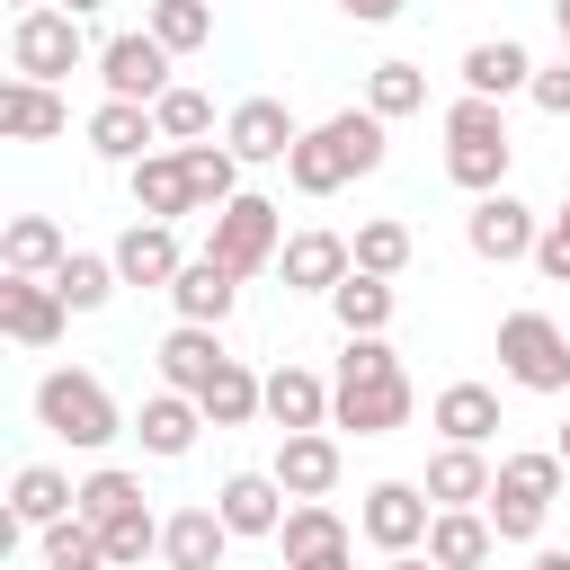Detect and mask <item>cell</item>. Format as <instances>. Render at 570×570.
<instances>
[{
    "instance_id": "1",
    "label": "cell",
    "mask_w": 570,
    "mask_h": 570,
    "mask_svg": "<svg viewBox=\"0 0 570 570\" xmlns=\"http://www.w3.org/2000/svg\"><path fill=\"white\" fill-rule=\"evenodd\" d=\"M410 410H419V392H410L392 338H383V330H374V338H347V347H338V374H330V428L392 436V428H410Z\"/></svg>"
},
{
    "instance_id": "2",
    "label": "cell",
    "mask_w": 570,
    "mask_h": 570,
    "mask_svg": "<svg viewBox=\"0 0 570 570\" xmlns=\"http://www.w3.org/2000/svg\"><path fill=\"white\" fill-rule=\"evenodd\" d=\"M383 116L374 107H338V116H321V125H303V142L285 151V187L294 196H338L347 178H374L383 169Z\"/></svg>"
},
{
    "instance_id": "3",
    "label": "cell",
    "mask_w": 570,
    "mask_h": 570,
    "mask_svg": "<svg viewBox=\"0 0 570 570\" xmlns=\"http://www.w3.org/2000/svg\"><path fill=\"white\" fill-rule=\"evenodd\" d=\"M36 428L62 436V445H80V454H98V445H116L134 419L116 410V392H107L89 365H53V374L36 383Z\"/></svg>"
},
{
    "instance_id": "4",
    "label": "cell",
    "mask_w": 570,
    "mask_h": 570,
    "mask_svg": "<svg viewBox=\"0 0 570 570\" xmlns=\"http://www.w3.org/2000/svg\"><path fill=\"white\" fill-rule=\"evenodd\" d=\"M508 160H517V142H508V116H499V98H454L445 107V178L463 187V196H490V187H508Z\"/></svg>"
},
{
    "instance_id": "5",
    "label": "cell",
    "mask_w": 570,
    "mask_h": 570,
    "mask_svg": "<svg viewBox=\"0 0 570 570\" xmlns=\"http://www.w3.org/2000/svg\"><path fill=\"white\" fill-rule=\"evenodd\" d=\"M561 445H543V454H499V481H490V525H499V543H534L543 534V517H552V499H561Z\"/></svg>"
},
{
    "instance_id": "6",
    "label": "cell",
    "mask_w": 570,
    "mask_h": 570,
    "mask_svg": "<svg viewBox=\"0 0 570 570\" xmlns=\"http://www.w3.org/2000/svg\"><path fill=\"white\" fill-rule=\"evenodd\" d=\"M205 249L249 285V276H267L276 267V249H285V214H276V196H258V187H240L223 214H205Z\"/></svg>"
},
{
    "instance_id": "7",
    "label": "cell",
    "mask_w": 570,
    "mask_h": 570,
    "mask_svg": "<svg viewBox=\"0 0 570 570\" xmlns=\"http://www.w3.org/2000/svg\"><path fill=\"white\" fill-rule=\"evenodd\" d=\"M499 374L517 383V392H570V330L552 321V312H508L499 321Z\"/></svg>"
},
{
    "instance_id": "8",
    "label": "cell",
    "mask_w": 570,
    "mask_h": 570,
    "mask_svg": "<svg viewBox=\"0 0 570 570\" xmlns=\"http://www.w3.org/2000/svg\"><path fill=\"white\" fill-rule=\"evenodd\" d=\"M80 62H98L89 53V36H80V18L71 9H18L9 18V71H27V80H71Z\"/></svg>"
},
{
    "instance_id": "9",
    "label": "cell",
    "mask_w": 570,
    "mask_h": 570,
    "mask_svg": "<svg viewBox=\"0 0 570 570\" xmlns=\"http://www.w3.org/2000/svg\"><path fill=\"white\" fill-rule=\"evenodd\" d=\"M428 525H436L428 481H374V490L356 499V534H365L374 552H419V543H428Z\"/></svg>"
},
{
    "instance_id": "10",
    "label": "cell",
    "mask_w": 570,
    "mask_h": 570,
    "mask_svg": "<svg viewBox=\"0 0 570 570\" xmlns=\"http://www.w3.org/2000/svg\"><path fill=\"white\" fill-rule=\"evenodd\" d=\"M463 240H472V258H490V267H517V258H534V240H543V214H534L525 196L490 187V196H472V214H463Z\"/></svg>"
},
{
    "instance_id": "11",
    "label": "cell",
    "mask_w": 570,
    "mask_h": 570,
    "mask_svg": "<svg viewBox=\"0 0 570 570\" xmlns=\"http://www.w3.org/2000/svg\"><path fill=\"white\" fill-rule=\"evenodd\" d=\"M169 62H178V53H169L151 27H134V36H107V45H98V80H107V98H142V107H151V98L169 89Z\"/></svg>"
},
{
    "instance_id": "12",
    "label": "cell",
    "mask_w": 570,
    "mask_h": 570,
    "mask_svg": "<svg viewBox=\"0 0 570 570\" xmlns=\"http://www.w3.org/2000/svg\"><path fill=\"white\" fill-rule=\"evenodd\" d=\"M223 142L240 151V169H285V151L303 142V125H294L285 98H240V107L223 116Z\"/></svg>"
},
{
    "instance_id": "13",
    "label": "cell",
    "mask_w": 570,
    "mask_h": 570,
    "mask_svg": "<svg viewBox=\"0 0 570 570\" xmlns=\"http://www.w3.org/2000/svg\"><path fill=\"white\" fill-rule=\"evenodd\" d=\"M356 267V240L347 232H330V223H303V232H285V249H276V276L294 285V294H321L330 303V285Z\"/></svg>"
},
{
    "instance_id": "14",
    "label": "cell",
    "mask_w": 570,
    "mask_h": 570,
    "mask_svg": "<svg viewBox=\"0 0 570 570\" xmlns=\"http://www.w3.org/2000/svg\"><path fill=\"white\" fill-rule=\"evenodd\" d=\"M62 321H71V303L53 294V276H0V330L18 347H53Z\"/></svg>"
},
{
    "instance_id": "15",
    "label": "cell",
    "mask_w": 570,
    "mask_h": 570,
    "mask_svg": "<svg viewBox=\"0 0 570 570\" xmlns=\"http://www.w3.org/2000/svg\"><path fill=\"white\" fill-rule=\"evenodd\" d=\"M240 534L223 525V508L214 499H196V508H178V517H160V561L169 570H223V552H232Z\"/></svg>"
},
{
    "instance_id": "16",
    "label": "cell",
    "mask_w": 570,
    "mask_h": 570,
    "mask_svg": "<svg viewBox=\"0 0 570 570\" xmlns=\"http://www.w3.org/2000/svg\"><path fill=\"white\" fill-rule=\"evenodd\" d=\"M0 134H9V142H53V134H71L62 89H53V80L9 71V80H0Z\"/></svg>"
},
{
    "instance_id": "17",
    "label": "cell",
    "mask_w": 570,
    "mask_h": 570,
    "mask_svg": "<svg viewBox=\"0 0 570 570\" xmlns=\"http://www.w3.org/2000/svg\"><path fill=\"white\" fill-rule=\"evenodd\" d=\"M134 214H151V223H187L196 214V178H187L178 142H160V151L134 160Z\"/></svg>"
},
{
    "instance_id": "18",
    "label": "cell",
    "mask_w": 570,
    "mask_h": 570,
    "mask_svg": "<svg viewBox=\"0 0 570 570\" xmlns=\"http://www.w3.org/2000/svg\"><path fill=\"white\" fill-rule=\"evenodd\" d=\"M178 267H187L178 223H151V214H142V223H125V232H116V276H125V285H160V294H169V285H178Z\"/></svg>"
},
{
    "instance_id": "19",
    "label": "cell",
    "mask_w": 570,
    "mask_h": 570,
    "mask_svg": "<svg viewBox=\"0 0 570 570\" xmlns=\"http://www.w3.org/2000/svg\"><path fill=\"white\" fill-rule=\"evenodd\" d=\"M151 356H160V383H169V392H205V383L232 365V347H223V330H214V321H178Z\"/></svg>"
},
{
    "instance_id": "20",
    "label": "cell",
    "mask_w": 570,
    "mask_h": 570,
    "mask_svg": "<svg viewBox=\"0 0 570 570\" xmlns=\"http://www.w3.org/2000/svg\"><path fill=\"white\" fill-rule=\"evenodd\" d=\"M454 71H463V89H472V98H499V107H508V98H525L534 53H525L517 36H481V45H463V62H454Z\"/></svg>"
},
{
    "instance_id": "21",
    "label": "cell",
    "mask_w": 570,
    "mask_h": 570,
    "mask_svg": "<svg viewBox=\"0 0 570 570\" xmlns=\"http://www.w3.org/2000/svg\"><path fill=\"white\" fill-rule=\"evenodd\" d=\"M196 428H205V401H196V392H169V383L134 410V436H142V454H160V463L196 454Z\"/></svg>"
},
{
    "instance_id": "22",
    "label": "cell",
    "mask_w": 570,
    "mask_h": 570,
    "mask_svg": "<svg viewBox=\"0 0 570 570\" xmlns=\"http://www.w3.org/2000/svg\"><path fill=\"white\" fill-rule=\"evenodd\" d=\"M294 499H330L338 490V436L330 428H294V436H276V463H267Z\"/></svg>"
},
{
    "instance_id": "23",
    "label": "cell",
    "mask_w": 570,
    "mask_h": 570,
    "mask_svg": "<svg viewBox=\"0 0 570 570\" xmlns=\"http://www.w3.org/2000/svg\"><path fill=\"white\" fill-rule=\"evenodd\" d=\"M214 508H223V525H232V534H267V543H276V525H285L294 490H285L276 472H232V481L214 490Z\"/></svg>"
},
{
    "instance_id": "24",
    "label": "cell",
    "mask_w": 570,
    "mask_h": 570,
    "mask_svg": "<svg viewBox=\"0 0 570 570\" xmlns=\"http://www.w3.org/2000/svg\"><path fill=\"white\" fill-rule=\"evenodd\" d=\"M169 303H178V321H232V303H240V276L214 258V249H196L187 267H178V285H169Z\"/></svg>"
},
{
    "instance_id": "25",
    "label": "cell",
    "mask_w": 570,
    "mask_h": 570,
    "mask_svg": "<svg viewBox=\"0 0 570 570\" xmlns=\"http://www.w3.org/2000/svg\"><path fill=\"white\" fill-rule=\"evenodd\" d=\"M330 312H338V338H374V330H392V312H401V285H392V276H365V267H347V276L330 285Z\"/></svg>"
},
{
    "instance_id": "26",
    "label": "cell",
    "mask_w": 570,
    "mask_h": 570,
    "mask_svg": "<svg viewBox=\"0 0 570 570\" xmlns=\"http://www.w3.org/2000/svg\"><path fill=\"white\" fill-rule=\"evenodd\" d=\"M428 428H436L445 445H490V436H499V392H490V383H445V392L428 401Z\"/></svg>"
},
{
    "instance_id": "27",
    "label": "cell",
    "mask_w": 570,
    "mask_h": 570,
    "mask_svg": "<svg viewBox=\"0 0 570 570\" xmlns=\"http://www.w3.org/2000/svg\"><path fill=\"white\" fill-rule=\"evenodd\" d=\"M490 552H499L490 508H436V525H428V561L436 570H481Z\"/></svg>"
},
{
    "instance_id": "28",
    "label": "cell",
    "mask_w": 570,
    "mask_h": 570,
    "mask_svg": "<svg viewBox=\"0 0 570 570\" xmlns=\"http://www.w3.org/2000/svg\"><path fill=\"white\" fill-rule=\"evenodd\" d=\"M151 142H160V125H151L142 98H98V116H89V151H98V160H125V169H134Z\"/></svg>"
},
{
    "instance_id": "29",
    "label": "cell",
    "mask_w": 570,
    "mask_h": 570,
    "mask_svg": "<svg viewBox=\"0 0 570 570\" xmlns=\"http://www.w3.org/2000/svg\"><path fill=\"white\" fill-rule=\"evenodd\" d=\"M62 258H71V240H62L53 214H9V232H0V276H53Z\"/></svg>"
},
{
    "instance_id": "30",
    "label": "cell",
    "mask_w": 570,
    "mask_h": 570,
    "mask_svg": "<svg viewBox=\"0 0 570 570\" xmlns=\"http://www.w3.org/2000/svg\"><path fill=\"white\" fill-rule=\"evenodd\" d=\"M267 419H276V436H294V428H330V374H312V365H276V374H267Z\"/></svg>"
},
{
    "instance_id": "31",
    "label": "cell",
    "mask_w": 570,
    "mask_h": 570,
    "mask_svg": "<svg viewBox=\"0 0 570 570\" xmlns=\"http://www.w3.org/2000/svg\"><path fill=\"white\" fill-rule=\"evenodd\" d=\"M490 481H499V463H490L481 445H436V454H428V499H436V508H481Z\"/></svg>"
},
{
    "instance_id": "32",
    "label": "cell",
    "mask_w": 570,
    "mask_h": 570,
    "mask_svg": "<svg viewBox=\"0 0 570 570\" xmlns=\"http://www.w3.org/2000/svg\"><path fill=\"white\" fill-rule=\"evenodd\" d=\"M80 508V481L71 472H53V463H18V481H9V517L27 525V534H45L53 517H71Z\"/></svg>"
},
{
    "instance_id": "33",
    "label": "cell",
    "mask_w": 570,
    "mask_h": 570,
    "mask_svg": "<svg viewBox=\"0 0 570 570\" xmlns=\"http://www.w3.org/2000/svg\"><path fill=\"white\" fill-rule=\"evenodd\" d=\"M196 401H205V428H249V419H267V374H249V365L232 356Z\"/></svg>"
},
{
    "instance_id": "34",
    "label": "cell",
    "mask_w": 570,
    "mask_h": 570,
    "mask_svg": "<svg viewBox=\"0 0 570 570\" xmlns=\"http://www.w3.org/2000/svg\"><path fill=\"white\" fill-rule=\"evenodd\" d=\"M330 543H356V525H347L330 499H294L285 525H276V552H285V561H312V552H330Z\"/></svg>"
},
{
    "instance_id": "35",
    "label": "cell",
    "mask_w": 570,
    "mask_h": 570,
    "mask_svg": "<svg viewBox=\"0 0 570 570\" xmlns=\"http://www.w3.org/2000/svg\"><path fill=\"white\" fill-rule=\"evenodd\" d=\"M116 285H125V276H116V249H71V258L53 267V294H62L71 312H107Z\"/></svg>"
},
{
    "instance_id": "36",
    "label": "cell",
    "mask_w": 570,
    "mask_h": 570,
    "mask_svg": "<svg viewBox=\"0 0 570 570\" xmlns=\"http://www.w3.org/2000/svg\"><path fill=\"white\" fill-rule=\"evenodd\" d=\"M36 561H45V570H107V534L71 508V517H53V525L36 534Z\"/></svg>"
},
{
    "instance_id": "37",
    "label": "cell",
    "mask_w": 570,
    "mask_h": 570,
    "mask_svg": "<svg viewBox=\"0 0 570 570\" xmlns=\"http://www.w3.org/2000/svg\"><path fill=\"white\" fill-rule=\"evenodd\" d=\"M187 151V178H196V214H223L240 196V151L232 142H178Z\"/></svg>"
},
{
    "instance_id": "38",
    "label": "cell",
    "mask_w": 570,
    "mask_h": 570,
    "mask_svg": "<svg viewBox=\"0 0 570 570\" xmlns=\"http://www.w3.org/2000/svg\"><path fill=\"white\" fill-rule=\"evenodd\" d=\"M410 258H419V240H410V223H401V214L356 223V267H365V276H410Z\"/></svg>"
},
{
    "instance_id": "39",
    "label": "cell",
    "mask_w": 570,
    "mask_h": 570,
    "mask_svg": "<svg viewBox=\"0 0 570 570\" xmlns=\"http://www.w3.org/2000/svg\"><path fill=\"white\" fill-rule=\"evenodd\" d=\"M365 107H374L383 125H392V116H419V107H428V71H419V62H374V71H365Z\"/></svg>"
},
{
    "instance_id": "40",
    "label": "cell",
    "mask_w": 570,
    "mask_h": 570,
    "mask_svg": "<svg viewBox=\"0 0 570 570\" xmlns=\"http://www.w3.org/2000/svg\"><path fill=\"white\" fill-rule=\"evenodd\" d=\"M151 125H160V142H205V134H214V98L187 89V80H169V89L151 98Z\"/></svg>"
},
{
    "instance_id": "41",
    "label": "cell",
    "mask_w": 570,
    "mask_h": 570,
    "mask_svg": "<svg viewBox=\"0 0 570 570\" xmlns=\"http://www.w3.org/2000/svg\"><path fill=\"white\" fill-rule=\"evenodd\" d=\"M134 508H142V481H134L125 463H98V472L80 481V517H89V525H116V517H134Z\"/></svg>"
},
{
    "instance_id": "42",
    "label": "cell",
    "mask_w": 570,
    "mask_h": 570,
    "mask_svg": "<svg viewBox=\"0 0 570 570\" xmlns=\"http://www.w3.org/2000/svg\"><path fill=\"white\" fill-rule=\"evenodd\" d=\"M169 53H196V45H214V0H151V18H142Z\"/></svg>"
},
{
    "instance_id": "43",
    "label": "cell",
    "mask_w": 570,
    "mask_h": 570,
    "mask_svg": "<svg viewBox=\"0 0 570 570\" xmlns=\"http://www.w3.org/2000/svg\"><path fill=\"white\" fill-rule=\"evenodd\" d=\"M107 534V570H142L151 552H160V517L151 508H134V517H116V525H98Z\"/></svg>"
},
{
    "instance_id": "44",
    "label": "cell",
    "mask_w": 570,
    "mask_h": 570,
    "mask_svg": "<svg viewBox=\"0 0 570 570\" xmlns=\"http://www.w3.org/2000/svg\"><path fill=\"white\" fill-rule=\"evenodd\" d=\"M525 98H534L543 116H570V53H561V62H534V80H525Z\"/></svg>"
},
{
    "instance_id": "45",
    "label": "cell",
    "mask_w": 570,
    "mask_h": 570,
    "mask_svg": "<svg viewBox=\"0 0 570 570\" xmlns=\"http://www.w3.org/2000/svg\"><path fill=\"white\" fill-rule=\"evenodd\" d=\"M534 276L570 285V223H552V214H543V240H534Z\"/></svg>"
},
{
    "instance_id": "46",
    "label": "cell",
    "mask_w": 570,
    "mask_h": 570,
    "mask_svg": "<svg viewBox=\"0 0 570 570\" xmlns=\"http://www.w3.org/2000/svg\"><path fill=\"white\" fill-rule=\"evenodd\" d=\"M338 18H356V27H392L401 18V0H330Z\"/></svg>"
},
{
    "instance_id": "47",
    "label": "cell",
    "mask_w": 570,
    "mask_h": 570,
    "mask_svg": "<svg viewBox=\"0 0 570 570\" xmlns=\"http://www.w3.org/2000/svg\"><path fill=\"white\" fill-rule=\"evenodd\" d=\"M285 570H356V543H330V552H312V561H285Z\"/></svg>"
},
{
    "instance_id": "48",
    "label": "cell",
    "mask_w": 570,
    "mask_h": 570,
    "mask_svg": "<svg viewBox=\"0 0 570 570\" xmlns=\"http://www.w3.org/2000/svg\"><path fill=\"white\" fill-rule=\"evenodd\" d=\"M383 570H436V561H428V543H419V552H383Z\"/></svg>"
},
{
    "instance_id": "49",
    "label": "cell",
    "mask_w": 570,
    "mask_h": 570,
    "mask_svg": "<svg viewBox=\"0 0 570 570\" xmlns=\"http://www.w3.org/2000/svg\"><path fill=\"white\" fill-rule=\"evenodd\" d=\"M525 570H570V552H561V543H543V552H534Z\"/></svg>"
},
{
    "instance_id": "50",
    "label": "cell",
    "mask_w": 570,
    "mask_h": 570,
    "mask_svg": "<svg viewBox=\"0 0 570 570\" xmlns=\"http://www.w3.org/2000/svg\"><path fill=\"white\" fill-rule=\"evenodd\" d=\"M552 27H561V53H570V0H552Z\"/></svg>"
},
{
    "instance_id": "51",
    "label": "cell",
    "mask_w": 570,
    "mask_h": 570,
    "mask_svg": "<svg viewBox=\"0 0 570 570\" xmlns=\"http://www.w3.org/2000/svg\"><path fill=\"white\" fill-rule=\"evenodd\" d=\"M53 9H71V18H89V9H107V0H53Z\"/></svg>"
},
{
    "instance_id": "52",
    "label": "cell",
    "mask_w": 570,
    "mask_h": 570,
    "mask_svg": "<svg viewBox=\"0 0 570 570\" xmlns=\"http://www.w3.org/2000/svg\"><path fill=\"white\" fill-rule=\"evenodd\" d=\"M561 463H570V419H561Z\"/></svg>"
},
{
    "instance_id": "53",
    "label": "cell",
    "mask_w": 570,
    "mask_h": 570,
    "mask_svg": "<svg viewBox=\"0 0 570 570\" xmlns=\"http://www.w3.org/2000/svg\"><path fill=\"white\" fill-rule=\"evenodd\" d=\"M9 9H45V0H9Z\"/></svg>"
},
{
    "instance_id": "54",
    "label": "cell",
    "mask_w": 570,
    "mask_h": 570,
    "mask_svg": "<svg viewBox=\"0 0 570 570\" xmlns=\"http://www.w3.org/2000/svg\"><path fill=\"white\" fill-rule=\"evenodd\" d=\"M552 223H570V196H561V214H552Z\"/></svg>"
}]
</instances>
